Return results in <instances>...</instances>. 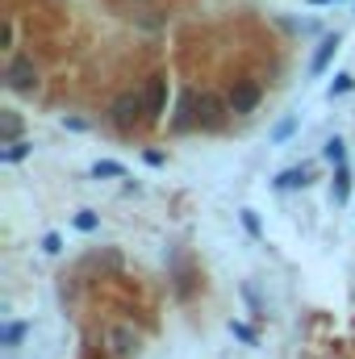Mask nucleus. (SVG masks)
<instances>
[{
    "label": "nucleus",
    "mask_w": 355,
    "mask_h": 359,
    "mask_svg": "<svg viewBox=\"0 0 355 359\" xmlns=\"http://www.w3.org/2000/svg\"><path fill=\"white\" fill-rule=\"evenodd\" d=\"M168 109V80H151V92H147V117H163Z\"/></svg>",
    "instance_id": "obj_5"
},
{
    "label": "nucleus",
    "mask_w": 355,
    "mask_h": 359,
    "mask_svg": "<svg viewBox=\"0 0 355 359\" xmlns=\"http://www.w3.org/2000/svg\"><path fill=\"white\" fill-rule=\"evenodd\" d=\"M335 55H339V34H326L322 46H318V55H314V63H309V76H322L335 63Z\"/></svg>",
    "instance_id": "obj_4"
},
{
    "label": "nucleus",
    "mask_w": 355,
    "mask_h": 359,
    "mask_svg": "<svg viewBox=\"0 0 355 359\" xmlns=\"http://www.w3.org/2000/svg\"><path fill=\"white\" fill-rule=\"evenodd\" d=\"M351 76H335V84H330V96H343V92H351Z\"/></svg>",
    "instance_id": "obj_17"
},
{
    "label": "nucleus",
    "mask_w": 355,
    "mask_h": 359,
    "mask_svg": "<svg viewBox=\"0 0 355 359\" xmlns=\"http://www.w3.org/2000/svg\"><path fill=\"white\" fill-rule=\"evenodd\" d=\"M4 80H8V88L13 92H34V84H38V67H34V59H29V55H13L8 67H4Z\"/></svg>",
    "instance_id": "obj_1"
},
{
    "label": "nucleus",
    "mask_w": 355,
    "mask_h": 359,
    "mask_svg": "<svg viewBox=\"0 0 355 359\" xmlns=\"http://www.w3.org/2000/svg\"><path fill=\"white\" fill-rule=\"evenodd\" d=\"M293 126H297V121H280V126H276V134H272V138H276V142H280V138H288V134H293Z\"/></svg>",
    "instance_id": "obj_20"
},
{
    "label": "nucleus",
    "mask_w": 355,
    "mask_h": 359,
    "mask_svg": "<svg viewBox=\"0 0 355 359\" xmlns=\"http://www.w3.org/2000/svg\"><path fill=\"white\" fill-rule=\"evenodd\" d=\"M109 113H113V121H117V126H134V121L147 113V96H142V92H121V96L113 100V109H109Z\"/></svg>",
    "instance_id": "obj_2"
},
{
    "label": "nucleus",
    "mask_w": 355,
    "mask_h": 359,
    "mask_svg": "<svg viewBox=\"0 0 355 359\" xmlns=\"http://www.w3.org/2000/svg\"><path fill=\"white\" fill-rule=\"evenodd\" d=\"M13 42H17V25H13V17H8V21H4V46H13Z\"/></svg>",
    "instance_id": "obj_19"
},
{
    "label": "nucleus",
    "mask_w": 355,
    "mask_h": 359,
    "mask_svg": "<svg viewBox=\"0 0 355 359\" xmlns=\"http://www.w3.org/2000/svg\"><path fill=\"white\" fill-rule=\"evenodd\" d=\"M72 222H76V230H84V234H92V230L100 226V217H96V213H88V209H80Z\"/></svg>",
    "instance_id": "obj_13"
},
{
    "label": "nucleus",
    "mask_w": 355,
    "mask_h": 359,
    "mask_svg": "<svg viewBox=\"0 0 355 359\" xmlns=\"http://www.w3.org/2000/svg\"><path fill=\"white\" fill-rule=\"evenodd\" d=\"M17 134H21V121H17V113H4V142H17Z\"/></svg>",
    "instance_id": "obj_14"
},
{
    "label": "nucleus",
    "mask_w": 355,
    "mask_h": 359,
    "mask_svg": "<svg viewBox=\"0 0 355 359\" xmlns=\"http://www.w3.org/2000/svg\"><path fill=\"white\" fill-rule=\"evenodd\" d=\"M25 330H29L25 322H8V326L0 330V343H4V347H17V343L25 339Z\"/></svg>",
    "instance_id": "obj_12"
},
{
    "label": "nucleus",
    "mask_w": 355,
    "mask_h": 359,
    "mask_svg": "<svg viewBox=\"0 0 355 359\" xmlns=\"http://www.w3.org/2000/svg\"><path fill=\"white\" fill-rule=\"evenodd\" d=\"M92 176L100 180H126V168H121V163H117V159H96V168H92Z\"/></svg>",
    "instance_id": "obj_9"
},
{
    "label": "nucleus",
    "mask_w": 355,
    "mask_h": 359,
    "mask_svg": "<svg viewBox=\"0 0 355 359\" xmlns=\"http://www.w3.org/2000/svg\"><path fill=\"white\" fill-rule=\"evenodd\" d=\"M243 226H247V230L260 238V222H255V213H251V209H243Z\"/></svg>",
    "instance_id": "obj_18"
},
{
    "label": "nucleus",
    "mask_w": 355,
    "mask_h": 359,
    "mask_svg": "<svg viewBox=\"0 0 355 359\" xmlns=\"http://www.w3.org/2000/svg\"><path fill=\"white\" fill-rule=\"evenodd\" d=\"M29 151H34V142H21V138H17V142H4L0 159H4V163H17V159H25Z\"/></svg>",
    "instance_id": "obj_10"
},
{
    "label": "nucleus",
    "mask_w": 355,
    "mask_h": 359,
    "mask_svg": "<svg viewBox=\"0 0 355 359\" xmlns=\"http://www.w3.org/2000/svg\"><path fill=\"white\" fill-rule=\"evenodd\" d=\"M335 201H339V205L351 201V168H347V163L335 168Z\"/></svg>",
    "instance_id": "obj_7"
},
{
    "label": "nucleus",
    "mask_w": 355,
    "mask_h": 359,
    "mask_svg": "<svg viewBox=\"0 0 355 359\" xmlns=\"http://www.w3.org/2000/svg\"><path fill=\"white\" fill-rule=\"evenodd\" d=\"M322 159H326V163H335V168H339V163H347V147H343V138H330V142H326V151H322Z\"/></svg>",
    "instance_id": "obj_11"
},
{
    "label": "nucleus",
    "mask_w": 355,
    "mask_h": 359,
    "mask_svg": "<svg viewBox=\"0 0 355 359\" xmlns=\"http://www.w3.org/2000/svg\"><path fill=\"white\" fill-rule=\"evenodd\" d=\"M230 334H234V339H243V343H255V330H251V326H243V322H230Z\"/></svg>",
    "instance_id": "obj_15"
},
{
    "label": "nucleus",
    "mask_w": 355,
    "mask_h": 359,
    "mask_svg": "<svg viewBox=\"0 0 355 359\" xmlns=\"http://www.w3.org/2000/svg\"><path fill=\"white\" fill-rule=\"evenodd\" d=\"M272 184H276V188H305L309 176H305V168H288V172H280Z\"/></svg>",
    "instance_id": "obj_8"
},
{
    "label": "nucleus",
    "mask_w": 355,
    "mask_h": 359,
    "mask_svg": "<svg viewBox=\"0 0 355 359\" xmlns=\"http://www.w3.org/2000/svg\"><path fill=\"white\" fill-rule=\"evenodd\" d=\"M260 84H251V80H243V84H234L230 96H226V104H230V113H251L255 104H260Z\"/></svg>",
    "instance_id": "obj_3"
},
{
    "label": "nucleus",
    "mask_w": 355,
    "mask_h": 359,
    "mask_svg": "<svg viewBox=\"0 0 355 359\" xmlns=\"http://www.w3.org/2000/svg\"><path fill=\"white\" fill-rule=\"evenodd\" d=\"M222 109H230V104H222V96H213V92H201L196 96V117H205L209 126L222 117Z\"/></svg>",
    "instance_id": "obj_6"
},
{
    "label": "nucleus",
    "mask_w": 355,
    "mask_h": 359,
    "mask_svg": "<svg viewBox=\"0 0 355 359\" xmlns=\"http://www.w3.org/2000/svg\"><path fill=\"white\" fill-rule=\"evenodd\" d=\"M42 251H46V255H59V251H63V238H59V234H46V238H42Z\"/></svg>",
    "instance_id": "obj_16"
}]
</instances>
